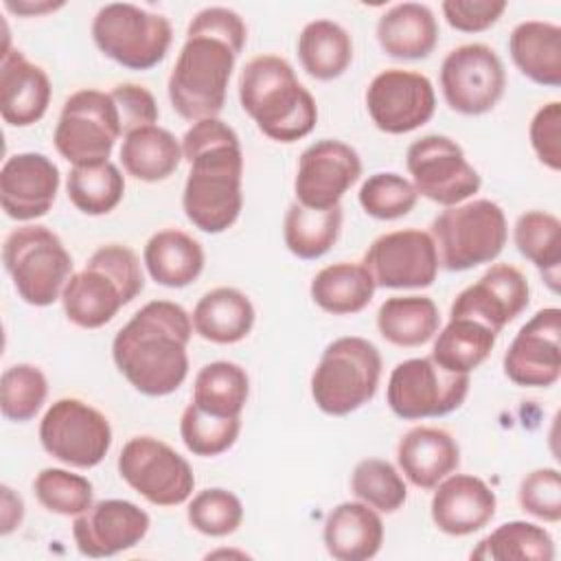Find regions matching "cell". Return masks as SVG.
Masks as SVG:
<instances>
[{
	"label": "cell",
	"mask_w": 561,
	"mask_h": 561,
	"mask_svg": "<svg viewBox=\"0 0 561 561\" xmlns=\"http://www.w3.org/2000/svg\"><path fill=\"white\" fill-rule=\"evenodd\" d=\"M245 39L243 18L228 7H206L193 15L167 81L169 101L184 121L219 116Z\"/></svg>",
	"instance_id": "obj_1"
},
{
	"label": "cell",
	"mask_w": 561,
	"mask_h": 561,
	"mask_svg": "<svg viewBox=\"0 0 561 561\" xmlns=\"http://www.w3.org/2000/svg\"><path fill=\"white\" fill-rule=\"evenodd\" d=\"M188 175L182 193L186 219L202 232L228 230L243 208V151L237 131L221 118L193 123L182 136Z\"/></svg>",
	"instance_id": "obj_2"
},
{
	"label": "cell",
	"mask_w": 561,
	"mask_h": 561,
	"mask_svg": "<svg viewBox=\"0 0 561 561\" xmlns=\"http://www.w3.org/2000/svg\"><path fill=\"white\" fill-rule=\"evenodd\" d=\"M193 335V320L173 300H149L112 342V357L118 373L147 397L175 392L188 375L186 346Z\"/></svg>",
	"instance_id": "obj_3"
},
{
	"label": "cell",
	"mask_w": 561,
	"mask_h": 561,
	"mask_svg": "<svg viewBox=\"0 0 561 561\" xmlns=\"http://www.w3.org/2000/svg\"><path fill=\"white\" fill-rule=\"evenodd\" d=\"M239 103L256 127L276 142L309 136L318 121L313 94L278 55L252 57L239 75Z\"/></svg>",
	"instance_id": "obj_4"
},
{
	"label": "cell",
	"mask_w": 561,
	"mask_h": 561,
	"mask_svg": "<svg viewBox=\"0 0 561 561\" xmlns=\"http://www.w3.org/2000/svg\"><path fill=\"white\" fill-rule=\"evenodd\" d=\"M145 287L140 261L129 245L105 243L75 272L64 291L66 318L79 329H101Z\"/></svg>",
	"instance_id": "obj_5"
},
{
	"label": "cell",
	"mask_w": 561,
	"mask_h": 561,
	"mask_svg": "<svg viewBox=\"0 0 561 561\" xmlns=\"http://www.w3.org/2000/svg\"><path fill=\"white\" fill-rule=\"evenodd\" d=\"M381 377L379 348L357 335L333 340L311 375V397L329 416H346L366 405Z\"/></svg>",
	"instance_id": "obj_6"
},
{
	"label": "cell",
	"mask_w": 561,
	"mask_h": 561,
	"mask_svg": "<svg viewBox=\"0 0 561 561\" xmlns=\"http://www.w3.org/2000/svg\"><path fill=\"white\" fill-rule=\"evenodd\" d=\"M438 263L449 272H465L500 256L508 239L506 217L491 199L447 206L430 224Z\"/></svg>",
	"instance_id": "obj_7"
},
{
	"label": "cell",
	"mask_w": 561,
	"mask_h": 561,
	"mask_svg": "<svg viewBox=\"0 0 561 561\" xmlns=\"http://www.w3.org/2000/svg\"><path fill=\"white\" fill-rule=\"evenodd\" d=\"M2 261L18 296L33 307L59 300L72 276V256L64 241L39 224L11 230L2 245Z\"/></svg>",
	"instance_id": "obj_8"
},
{
	"label": "cell",
	"mask_w": 561,
	"mask_h": 561,
	"mask_svg": "<svg viewBox=\"0 0 561 561\" xmlns=\"http://www.w3.org/2000/svg\"><path fill=\"white\" fill-rule=\"evenodd\" d=\"M92 39L112 61L129 70L158 66L173 42L171 22L129 2H110L92 20Z\"/></svg>",
	"instance_id": "obj_9"
},
{
	"label": "cell",
	"mask_w": 561,
	"mask_h": 561,
	"mask_svg": "<svg viewBox=\"0 0 561 561\" xmlns=\"http://www.w3.org/2000/svg\"><path fill=\"white\" fill-rule=\"evenodd\" d=\"M121 134V116L110 92L83 88L64 101L53 142L72 167H85L107 162Z\"/></svg>",
	"instance_id": "obj_10"
},
{
	"label": "cell",
	"mask_w": 561,
	"mask_h": 561,
	"mask_svg": "<svg viewBox=\"0 0 561 561\" xmlns=\"http://www.w3.org/2000/svg\"><path fill=\"white\" fill-rule=\"evenodd\" d=\"M469 394V375L449 373L432 357L399 362L388 379V408L403 421L445 416Z\"/></svg>",
	"instance_id": "obj_11"
},
{
	"label": "cell",
	"mask_w": 561,
	"mask_h": 561,
	"mask_svg": "<svg viewBox=\"0 0 561 561\" xmlns=\"http://www.w3.org/2000/svg\"><path fill=\"white\" fill-rule=\"evenodd\" d=\"M39 443L46 454L75 469L96 467L112 447V425L94 405L57 399L39 421Z\"/></svg>",
	"instance_id": "obj_12"
},
{
	"label": "cell",
	"mask_w": 561,
	"mask_h": 561,
	"mask_svg": "<svg viewBox=\"0 0 561 561\" xmlns=\"http://www.w3.org/2000/svg\"><path fill=\"white\" fill-rule=\"evenodd\" d=\"M121 478L153 506H180L195 489V476L184 456L156 436L129 438L116 460Z\"/></svg>",
	"instance_id": "obj_13"
},
{
	"label": "cell",
	"mask_w": 561,
	"mask_h": 561,
	"mask_svg": "<svg viewBox=\"0 0 561 561\" xmlns=\"http://www.w3.org/2000/svg\"><path fill=\"white\" fill-rule=\"evenodd\" d=\"M405 167L416 193L445 208L462 204L482 186V178L465 158L462 147L443 134L414 140L408 147Z\"/></svg>",
	"instance_id": "obj_14"
},
{
	"label": "cell",
	"mask_w": 561,
	"mask_h": 561,
	"mask_svg": "<svg viewBox=\"0 0 561 561\" xmlns=\"http://www.w3.org/2000/svg\"><path fill=\"white\" fill-rule=\"evenodd\" d=\"M506 88L500 55L480 42L449 50L440 64V90L447 105L465 116L491 112Z\"/></svg>",
	"instance_id": "obj_15"
},
{
	"label": "cell",
	"mask_w": 561,
	"mask_h": 561,
	"mask_svg": "<svg viewBox=\"0 0 561 561\" xmlns=\"http://www.w3.org/2000/svg\"><path fill=\"white\" fill-rule=\"evenodd\" d=\"M362 263L375 285L386 289L430 287L440 265L432 234L419 228L392 230L377 237L364 252Z\"/></svg>",
	"instance_id": "obj_16"
},
{
	"label": "cell",
	"mask_w": 561,
	"mask_h": 561,
	"mask_svg": "<svg viewBox=\"0 0 561 561\" xmlns=\"http://www.w3.org/2000/svg\"><path fill=\"white\" fill-rule=\"evenodd\" d=\"M366 110L377 129L399 136L419 129L434 116L436 92L425 75L388 68L368 83Z\"/></svg>",
	"instance_id": "obj_17"
},
{
	"label": "cell",
	"mask_w": 561,
	"mask_h": 561,
	"mask_svg": "<svg viewBox=\"0 0 561 561\" xmlns=\"http://www.w3.org/2000/svg\"><path fill=\"white\" fill-rule=\"evenodd\" d=\"M359 175L362 160L351 145L335 138L316 140L298 160L294 180L296 202L316 210L340 206V199L359 180Z\"/></svg>",
	"instance_id": "obj_18"
},
{
	"label": "cell",
	"mask_w": 561,
	"mask_h": 561,
	"mask_svg": "<svg viewBox=\"0 0 561 561\" xmlns=\"http://www.w3.org/2000/svg\"><path fill=\"white\" fill-rule=\"evenodd\" d=\"M561 309H539L508 344L504 375L522 388H550L561 377Z\"/></svg>",
	"instance_id": "obj_19"
},
{
	"label": "cell",
	"mask_w": 561,
	"mask_h": 561,
	"mask_svg": "<svg viewBox=\"0 0 561 561\" xmlns=\"http://www.w3.org/2000/svg\"><path fill=\"white\" fill-rule=\"evenodd\" d=\"M151 519L145 508L129 500L92 502L72 522L77 550L90 559L114 557L138 546L149 533Z\"/></svg>",
	"instance_id": "obj_20"
},
{
	"label": "cell",
	"mask_w": 561,
	"mask_h": 561,
	"mask_svg": "<svg viewBox=\"0 0 561 561\" xmlns=\"http://www.w3.org/2000/svg\"><path fill=\"white\" fill-rule=\"evenodd\" d=\"M528 298L524 272L511 263H495L454 298L449 316L473 318L500 335L528 307Z\"/></svg>",
	"instance_id": "obj_21"
},
{
	"label": "cell",
	"mask_w": 561,
	"mask_h": 561,
	"mask_svg": "<svg viewBox=\"0 0 561 561\" xmlns=\"http://www.w3.org/2000/svg\"><path fill=\"white\" fill-rule=\"evenodd\" d=\"M59 191L57 164L37 151L13 153L0 169V204L7 217L33 221L44 217Z\"/></svg>",
	"instance_id": "obj_22"
},
{
	"label": "cell",
	"mask_w": 561,
	"mask_h": 561,
	"mask_svg": "<svg viewBox=\"0 0 561 561\" xmlns=\"http://www.w3.org/2000/svg\"><path fill=\"white\" fill-rule=\"evenodd\" d=\"M430 513L438 530L467 537L491 524L497 508L495 491L478 476L451 473L434 486Z\"/></svg>",
	"instance_id": "obj_23"
},
{
	"label": "cell",
	"mask_w": 561,
	"mask_h": 561,
	"mask_svg": "<svg viewBox=\"0 0 561 561\" xmlns=\"http://www.w3.org/2000/svg\"><path fill=\"white\" fill-rule=\"evenodd\" d=\"M50 79L22 50L4 48L0 64V114L13 127L37 123L50 105Z\"/></svg>",
	"instance_id": "obj_24"
},
{
	"label": "cell",
	"mask_w": 561,
	"mask_h": 561,
	"mask_svg": "<svg viewBox=\"0 0 561 561\" xmlns=\"http://www.w3.org/2000/svg\"><path fill=\"white\" fill-rule=\"evenodd\" d=\"M397 465L408 482L430 491L460 467V447L447 430L419 425L401 436Z\"/></svg>",
	"instance_id": "obj_25"
},
{
	"label": "cell",
	"mask_w": 561,
	"mask_h": 561,
	"mask_svg": "<svg viewBox=\"0 0 561 561\" xmlns=\"http://www.w3.org/2000/svg\"><path fill=\"white\" fill-rule=\"evenodd\" d=\"M327 552L337 561L373 559L383 543V522L364 502H342L329 511L322 528Z\"/></svg>",
	"instance_id": "obj_26"
},
{
	"label": "cell",
	"mask_w": 561,
	"mask_h": 561,
	"mask_svg": "<svg viewBox=\"0 0 561 561\" xmlns=\"http://www.w3.org/2000/svg\"><path fill=\"white\" fill-rule=\"evenodd\" d=\"M377 42L388 57L425 59L438 44V22L427 4L399 2L377 20Z\"/></svg>",
	"instance_id": "obj_27"
},
{
	"label": "cell",
	"mask_w": 561,
	"mask_h": 561,
	"mask_svg": "<svg viewBox=\"0 0 561 561\" xmlns=\"http://www.w3.org/2000/svg\"><path fill=\"white\" fill-rule=\"evenodd\" d=\"M254 305L237 287H215L206 291L193 313V331L213 344H237L254 327Z\"/></svg>",
	"instance_id": "obj_28"
},
{
	"label": "cell",
	"mask_w": 561,
	"mask_h": 561,
	"mask_svg": "<svg viewBox=\"0 0 561 561\" xmlns=\"http://www.w3.org/2000/svg\"><path fill=\"white\" fill-rule=\"evenodd\" d=\"M508 53L533 83L561 85V26L543 20L519 22L508 35Z\"/></svg>",
	"instance_id": "obj_29"
},
{
	"label": "cell",
	"mask_w": 561,
	"mask_h": 561,
	"mask_svg": "<svg viewBox=\"0 0 561 561\" xmlns=\"http://www.w3.org/2000/svg\"><path fill=\"white\" fill-rule=\"evenodd\" d=\"M142 261L158 285L180 289L197 280L206 259L202 243L188 232L164 228L149 237L142 250Z\"/></svg>",
	"instance_id": "obj_30"
},
{
	"label": "cell",
	"mask_w": 561,
	"mask_h": 561,
	"mask_svg": "<svg viewBox=\"0 0 561 561\" xmlns=\"http://www.w3.org/2000/svg\"><path fill=\"white\" fill-rule=\"evenodd\" d=\"M118 156L127 175L140 182H162L173 175L184 160L182 142L169 129L158 125L127 131Z\"/></svg>",
	"instance_id": "obj_31"
},
{
	"label": "cell",
	"mask_w": 561,
	"mask_h": 561,
	"mask_svg": "<svg viewBox=\"0 0 561 561\" xmlns=\"http://www.w3.org/2000/svg\"><path fill=\"white\" fill-rule=\"evenodd\" d=\"M375 280L364 263L340 261L322 267L309 285L313 302L333 316H353L368 307L375 296Z\"/></svg>",
	"instance_id": "obj_32"
},
{
	"label": "cell",
	"mask_w": 561,
	"mask_h": 561,
	"mask_svg": "<svg viewBox=\"0 0 561 561\" xmlns=\"http://www.w3.org/2000/svg\"><path fill=\"white\" fill-rule=\"evenodd\" d=\"M495 342L497 333L486 324L467 316H449V322L436 333L430 357L449 373L469 375L491 355Z\"/></svg>",
	"instance_id": "obj_33"
},
{
	"label": "cell",
	"mask_w": 561,
	"mask_h": 561,
	"mask_svg": "<svg viewBox=\"0 0 561 561\" xmlns=\"http://www.w3.org/2000/svg\"><path fill=\"white\" fill-rule=\"evenodd\" d=\"M440 327V313L430 296H392L377 311L379 335L401 348L430 342Z\"/></svg>",
	"instance_id": "obj_34"
},
{
	"label": "cell",
	"mask_w": 561,
	"mask_h": 561,
	"mask_svg": "<svg viewBox=\"0 0 561 561\" xmlns=\"http://www.w3.org/2000/svg\"><path fill=\"white\" fill-rule=\"evenodd\" d=\"M298 59L302 70L318 81H333L353 61V39L333 20H313L298 35Z\"/></svg>",
	"instance_id": "obj_35"
},
{
	"label": "cell",
	"mask_w": 561,
	"mask_h": 561,
	"mask_svg": "<svg viewBox=\"0 0 561 561\" xmlns=\"http://www.w3.org/2000/svg\"><path fill=\"white\" fill-rule=\"evenodd\" d=\"M248 394L250 379L245 368L234 362L219 359L202 366L195 375L191 403L213 416L241 419Z\"/></svg>",
	"instance_id": "obj_36"
},
{
	"label": "cell",
	"mask_w": 561,
	"mask_h": 561,
	"mask_svg": "<svg viewBox=\"0 0 561 561\" xmlns=\"http://www.w3.org/2000/svg\"><path fill=\"white\" fill-rule=\"evenodd\" d=\"M517 252L528 259L543 276L548 287L559 291L561 267V221L546 210H526L517 217L513 228Z\"/></svg>",
	"instance_id": "obj_37"
},
{
	"label": "cell",
	"mask_w": 561,
	"mask_h": 561,
	"mask_svg": "<svg viewBox=\"0 0 561 561\" xmlns=\"http://www.w3.org/2000/svg\"><path fill=\"white\" fill-rule=\"evenodd\" d=\"M342 230V206L329 210L307 208L298 202L289 204L283 221V239L287 250L305 261L324 256L337 241Z\"/></svg>",
	"instance_id": "obj_38"
},
{
	"label": "cell",
	"mask_w": 561,
	"mask_h": 561,
	"mask_svg": "<svg viewBox=\"0 0 561 561\" xmlns=\"http://www.w3.org/2000/svg\"><path fill=\"white\" fill-rule=\"evenodd\" d=\"M471 559L482 561H552L554 541L543 526L533 522H506L478 541Z\"/></svg>",
	"instance_id": "obj_39"
},
{
	"label": "cell",
	"mask_w": 561,
	"mask_h": 561,
	"mask_svg": "<svg viewBox=\"0 0 561 561\" xmlns=\"http://www.w3.org/2000/svg\"><path fill=\"white\" fill-rule=\"evenodd\" d=\"M70 204L83 215L99 217L112 213L125 195V178L114 162L72 167L66 178Z\"/></svg>",
	"instance_id": "obj_40"
},
{
	"label": "cell",
	"mask_w": 561,
	"mask_h": 561,
	"mask_svg": "<svg viewBox=\"0 0 561 561\" xmlns=\"http://www.w3.org/2000/svg\"><path fill=\"white\" fill-rule=\"evenodd\" d=\"M353 495L377 513H394L408 500V484L399 469L383 458H364L351 473Z\"/></svg>",
	"instance_id": "obj_41"
},
{
	"label": "cell",
	"mask_w": 561,
	"mask_h": 561,
	"mask_svg": "<svg viewBox=\"0 0 561 561\" xmlns=\"http://www.w3.org/2000/svg\"><path fill=\"white\" fill-rule=\"evenodd\" d=\"M48 394L46 375L33 364H13L0 379V408L4 419L15 423L31 421Z\"/></svg>",
	"instance_id": "obj_42"
},
{
	"label": "cell",
	"mask_w": 561,
	"mask_h": 561,
	"mask_svg": "<svg viewBox=\"0 0 561 561\" xmlns=\"http://www.w3.org/2000/svg\"><path fill=\"white\" fill-rule=\"evenodd\" d=\"M241 432V419L213 416L199 410L195 403H188L180 419V436L184 447L202 458L219 456L228 451Z\"/></svg>",
	"instance_id": "obj_43"
},
{
	"label": "cell",
	"mask_w": 561,
	"mask_h": 561,
	"mask_svg": "<svg viewBox=\"0 0 561 561\" xmlns=\"http://www.w3.org/2000/svg\"><path fill=\"white\" fill-rule=\"evenodd\" d=\"M33 491L37 502L57 515L77 517L92 504V482L81 476L59 467L42 469L33 480Z\"/></svg>",
	"instance_id": "obj_44"
},
{
	"label": "cell",
	"mask_w": 561,
	"mask_h": 561,
	"mask_svg": "<svg viewBox=\"0 0 561 561\" xmlns=\"http://www.w3.org/2000/svg\"><path fill=\"white\" fill-rule=\"evenodd\" d=\"M357 199L366 215L381 221H390V219L405 217L416 206L419 193L412 186V182L405 180L403 175L392 171H381L364 180L357 193Z\"/></svg>",
	"instance_id": "obj_45"
},
{
	"label": "cell",
	"mask_w": 561,
	"mask_h": 561,
	"mask_svg": "<svg viewBox=\"0 0 561 561\" xmlns=\"http://www.w3.org/2000/svg\"><path fill=\"white\" fill-rule=\"evenodd\" d=\"M188 524L206 537H228L243 522L241 500L221 486L204 489L188 502Z\"/></svg>",
	"instance_id": "obj_46"
},
{
	"label": "cell",
	"mask_w": 561,
	"mask_h": 561,
	"mask_svg": "<svg viewBox=\"0 0 561 561\" xmlns=\"http://www.w3.org/2000/svg\"><path fill=\"white\" fill-rule=\"evenodd\" d=\"M517 500L522 511L541 519L559 522L561 519V476L552 467L533 469L519 482Z\"/></svg>",
	"instance_id": "obj_47"
},
{
	"label": "cell",
	"mask_w": 561,
	"mask_h": 561,
	"mask_svg": "<svg viewBox=\"0 0 561 561\" xmlns=\"http://www.w3.org/2000/svg\"><path fill=\"white\" fill-rule=\"evenodd\" d=\"M530 145L539 162L550 171L561 169V103L550 101L541 105L530 121Z\"/></svg>",
	"instance_id": "obj_48"
},
{
	"label": "cell",
	"mask_w": 561,
	"mask_h": 561,
	"mask_svg": "<svg viewBox=\"0 0 561 561\" xmlns=\"http://www.w3.org/2000/svg\"><path fill=\"white\" fill-rule=\"evenodd\" d=\"M506 7V0H445L440 4L447 24L460 33H480L491 28Z\"/></svg>",
	"instance_id": "obj_49"
},
{
	"label": "cell",
	"mask_w": 561,
	"mask_h": 561,
	"mask_svg": "<svg viewBox=\"0 0 561 561\" xmlns=\"http://www.w3.org/2000/svg\"><path fill=\"white\" fill-rule=\"evenodd\" d=\"M110 96L116 103L118 116H121V127L123 134L145 127V125H156L160 110L153 99V94L138 83H118L112 88Z\"/></svg>",
	"instance_id": "obj_50"
},
{
	"label": "cell",
	"mask_w": 561,
	"mask_h": 561,
	"mask_svg": "<svg viewBox=\"0 0 561 561\" xmlns=\"http://www.w3.org/2000/svg\"><path fill=\"white\" fill-rule=\"evenodd\" d=\"M0 491H2V513H0L2 526H0V533H2V535H9V533H13V530L22 524V519H24V502H22V497H20L18 493H13V489L7 486V484H2Z\"/></svg>",
	"instance_id": "obj_51"
},
{
	"label": "cell",
	"mask_w": 561,
	"mask_h": 561,
	"mask_svg": "<svg viewBox=\"0 0 561 561\" xmlns=\"http://www.w3.org/2000/svg\"><path fill=\"white\" fill-rule=\"evenodd\" d=\"M4 7L18 15H42V13H48V11H55V9H61L64 2H28V0H7Z\"/></svg>",
	"instance_id": "obj_52"
}]
</instances>
